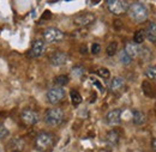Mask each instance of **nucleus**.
<instances>
[{
    "label": "nucleus",
    "instance_id": "9d476101",
    "mask_svg": "<svg viewBox=\"0 0 156 152\" xmlns=\"http://www.w3.org/2000/svg\"><path fill=\"white\" fill-rule=\"evenodd\" d=\"M49 61L53 66L55 67H60L62 65L66 64L67 61V54L64 53V52H54L51 57H49Z\"/></svg>",
    "mask_w": 156,
    "mask_h": 152
},
{
    "label": "nucleus",
    "instance_id": "c756f323",
    "mask_svg": "<svg viewBox=\"0 0 156 152\" xmlns=\"http://www.w3.org/2000/svg\"><path fill=\"white\" fill-rule=\"evenodd\" d=\"M151 147H153V150L156 152V138L153 140V143H151Z\"/></svg>",
    "mask_w": 156,
    "mask_h": 152
},
{
    "label": "nucleus",
    "instance_id": "4468645a",
    "mask_svg": "<svg viewBox=\"0 0 156 152\" xmlns=\"http://www.w3.org/2000/svg\"><path fill=\"white\" fill-rule=\"evenodd\" d=\"M142 90H143V94L147 96V97L153 98V97H155L156 96L155 88H154V86H153V84H151V83H149L148 80H144V81L142 83Z\"/></svg>",
    "mask_w": 156,
    "mask_h": 152
},
{
    "label": "nucleus",
    "instance_id": "6e6552de",
    "mask_svg": "<svg viewBox=\"0 0 156 152\" xmlns=\"http://www.w3.org/2000/svg\"><path fill=\"white\" fill-rule=\"evenodd\" d=\"M43 38L44 41L52 43V42H59L64 38V33L57 28H48L43 31Z\"/></svg>",
    "mask_w": 156,
    "mask_h": 152
},
{
    "label": "nucleus",
    "instance_id": "6ab92c4d",
    "mask_svg": "<svg viewBox=\"0 0 156 152\" xmlns=\"http://www.w3.org/2000/svg\"><path fill=\"white\" fill-rule=\"evenodd\" d=\"M54 83H55V86L62 88V86H65V85L69 83V77L65 76V74L58 76L57 78H55V79H54Z\"/></svg>",
    "mask_w": 156,
    "mask_h": 152
},
{
    "label": "nucleus",
    "instance_id": "c85d7f7f",
    "mask_svg": "<svg viewBox=\"0 0 156 152\" xmlns=\"http://www.w3.org/2000/svg\"><path fill=\"white\" fill-rule=\"evenodd\" d=\"M51 16H52V13H51L49 11H46V12L43 13V16H42V18H44V19H49V18H51Z\"/></svg>",
    "mask_w": 156,
    "mask_h": 152
},
{
    "label": "nucleus",
    "instance_id": "dca6fc26",
    "mask_svg": "<svg viewBox=\"0 0 156 152\" xmlns=\"http://www.w3.org/2000/svg\"><path fill=\"white\" fill-rule=\"evenodd\" d=\"M132 121H133V123L137 125V126L144 125L145 121H147L145 114L143 112H140V110H133L132 112Z\"/></svg>",
    "mask_w": 156,
    "mask_h": 152
},
{
    "label": "nucleus",
    "instance_id": "f257e3e1",
    "mask_svg": "<svg viewBox=\"0 0 156 152\" xmlns=\"http://www.w3.org/2000/svg\"><path fill=\"white\" fill-rule=\"evenodd\" d=\"M129 16L130 18L132 19L133 22L136 23H142V22H145L148 19V16H149V12H148V9L144 4L142 2H133L129 6Z\"/></svg>",
    "mask_w": 156,
    "mask_h": 152
},
{
    "label": "nucleus",
    "instance_id": "a211bd4d",
    "mask_svg": "<svg viewBox=\"0 0 156 152\" xmlns=\"http://www.w3.org/2000/svg\"><path fill=\"white\" fill-rule=\"evenodd\" d=\"M70 97H71V102H72V104L73 105H79L80 103H82V96L80 94L76 91V90H71V92H70Z\"/></svg>",
    "mask_w": 156,
    "mask_h": 152
},
{
    "label": "nucleus",
    "instance_id": "5701e85b",
    "mask_svg": "<svg viewBox=\"0 0 156 152\" xmlns=\"http://www.w3.org/2000/svg\"><path fill=\"white\" fill-rule=\"evenodd\" d=\"M71 73L73 74V77H83V74L85 73V70H84V67H82V66H75L73 68H72V71H71Z\"/></svg>",
    "mask_w": 156,
    "mask_h": 152
},
{
    "label": "nucleus",
    "instance_id": "1a4fd4ad",
    "mask_svg": "<svg viewBox=\"0 0 156 152\" xmlns=\"http://www.w3.org/2000/svg\"><path fill=\"white\" fill-rule=\"evenodd\" d=\"M44 49H46L44 42H43L42 40H36V41L33 43L30 50L28 52V55L30 57H40L44 53Z\"/></svg>",
    "mask_w": 156,
    "mask_h": 152
},
{
    "label": "nucleus",
    "instance_id": "cd10ccee",
    "mask_svg": "<svg viewBox=\"0 0 156 152\" xmlns=\"http://www.w3.org/2000/svg\"><path fill=\"white\" fill-rule=\"evenodd\" d=\"M91 81L94 83V85H95V86H98V90H100V91H103V90H105V89H103V86H102V85L100 84V81H98V80H95L94 78H91Z\"/></svg>",
    "mask_w": 156,
    "mask_h": 152
},
{
    "label": "nucleus",
    "instance_id": "bb28decb",
    "mask_svg": "<svg viewBox=\"0 0 156 152\" xmlns=\"http://www.w3.org/2000/svg\"><path fill=\"white\" fill-rule=\"evenodd\" d=\"M100 52H101V46L98 43H94L91 46V53L93 54H98Z\"/></svg>",
    "mask_w": 156,
    "mask_h": 152
},
{
    "label": "nucleus",
    "instance_id": "ddd939ff",
    "mask_svg": "<svg viewBox=\"0 0 156 152\" xmlns=\"http://www.w3.org/2000/svg\"><path fill=\"white\" fill-rule=\"evenodd\" d=\"M124 52L131 57V59H133V57H136L139 55V53H140V48H139V46L136 44L135 42H129V43H126Z\"/></svg>",
    "mask_w": 156,
    "mask_h": 152
},
{
    "label": "nucleus",
    "instance_id": "423d86ee",
    "mask_svg": "<svg viewBox=\"0 0 156 152\" xmlns=\"http://www.w3.org/2000/svg\"><path fill=\"white\" fill-rule=\"evenodd\" d=\"M95 19H96V17H95L94 13H91V12H82V13H79L75 17L73 22L79 28H85V26L93 24L95 22Z\"/></svg>",
    "mask_w": 156,
    "mask_h": 152
},
{
    "label": "nucleus",
    "instance_id": "9b49d317",
    "mask_svg": "<svg viewBox=\"0 0 156 152\" xmlns=\"http://www.w3.org/2000/svg\"><path fill=\"white\" fill-rule=\"evenodd\" d=\"M106 121L111 126H117L121 122V109H113L106 115Z\"/></svg>",
    "mask_w": 156,
    "mask_h": 152
},
{
    "label": "nucleus",
    "instance_id": "a878e982",
    "mask_svg": "<svg viewBox=\"0 0 156 152\" xmlns=\"http://www.w3.org/2000/svg\"><path fill=\"white\" fill-rule=\"evenodd\" d=\"M9 130L2 125V123H0V140H4V139H6L7 136H9Z\"/></svg>",
    "mask_w": 156,
    "mask_h": 152
},
{
    "label": "nucleus",
    "instance_id": "f3484780",
    "mask_svg": "<svg viewBox=\"0 0 156 152\" xmlns=\"http://www.w3.org/2000/svg\"><path fill=\"white\" fill-rule=\"evenodd\" d=\"M119 139H120V135H119L117 131H109L106 135V141L111 146H115L119 143Z\"/></svg>",
    "mask_w": 156,
    "mask_h": 152
},
{
    "label": "nucleus",
    "instance_id": "393cba45",
    "mask_svg": "<svg viewBox=\"0 0 156 152\" xmlns=\"http://www.w3.org/2000/svg\"><path fill=\"white\" fill-rule=\"evenodd\" d=\"M96 74L100 76L101 78L107 79V78H109V76H111V72L107 68H105V67H100L98 71H96Z\"/></svg>",
    "mask_w": 156,
    "mask_h": 152
},
{
    "label": "nucleus",
    "instance_id": "39448f33",
    "mask_svg": "<svg viewBox=\"0 0 156 152\" xmlns=\"http://www.w3.org/2000/svg\"><path fill=\"white\" fill-rule=\"evenodd\" d=\"M65 98V90L64 88L59 86H53L47 91V99L52 104H58Z\"/></svg>",
    "mask_w": 156,
    "mask_h": 152
},
{
    "label": "nucleus",
    "instance_id": "7ed1b4c3",
    "mask_svg": "<svg viewBox=\"0 0 156 152\" xmlns=\"http://www.w3.org/2000/svg\"><path fill=\"white\" fill-rule=\"evenodd\" d=\"M53 143H54V138L52 134L47 133V132H42L35 139V147L39 151L44 152L53 146Z\"/></svg>",
    "mask_w": 156,
    "mask_h": 152
},
{
    "label": "nucleus",
    "instance_id": "20e7f679",
    "mask_svg": "<svg viewBox=\"0 0 156 152\" xmlns=\"http://www.w3.org/2000/svg\"><path fill=\"white\" fill-rule=\"evenodd\" d=\"M106 6L111 13L115 16H120L127 12L130 5L127 1H124V0H108L106 1Z\"/></svg>",
    "mask_w": 156,
    "mask_h": 152
},
{
    "label": "nucleus",
    "instance_id": "f03ea898",
    "mask_svg": "<svg viewBox=\"0 0 156 152\" xmlns=\"http://www.w3.org/2000/svg\"><path fill=\"white\" fill-rule=\"evenodd\" d=\"M64 121V112L60 108H51L44 114V122L49 127H58Z\"/></svg>",
    "mask_w": 156,
    "mask_h": 152
},
{
    "label": "nucleus",
    "instance_id": "f8f14e48",
    "mask_svg": "<svg viewBox=\"0 0 156 152\" xmlns=\"http://www.w3.org/2000/svg\"><path fill=\"white\" fill-rule=\"evenodd\" d=\"M125 88V80L121 77H114L109 83V90L114 94L120 92Z\"/></svg>",
    "mask_w": 156,
    "mask_h": 152
},
{
    "label": "nucleus",
    "instance_id": "aec40b11",
    "mask_svg": "<svg viewBox=\"0 0 156 152\" xmlns=\"http://www.w3.org/2000/svg\"><path fill=\"white\" fill-rule=\"evenodd\" d=\"M144 40H145L144 30H137L136 33H135V36H133V42L136 44H140V43H143Z\"/></svg>",
    "mask_w": 156,
    "mask_h": 152
},
{
    "label": "nucleus",
    "instance_id": "b1692460",
    "mask_svg": "<svg viewBox=\"0 0 156 152\" xmlns=\"http://www.w3.org/2000/svg\"><path fill=\"white\" fill-rule=\"evenodd\" d=\"M119 59H120V62H121V64H124V65H130V64H131V61H132V59L129 57L124 50L120 53Z\"/></svg>",
    "mask_w": 156,
    "mask_h": 152
},
{
    "label": "nucleus",
    "instance_id": "2f4dec72",
    "mask_svg": "<svg viewBox=\"0 0 156 152\" xmlns=\"http://www.w3.org/2000/svg\"><path fill=\"white\" fill-rule=\"evenodd\" d=\"M13 152H17V151H13Z\"/></svg>",
    "mask_w": 156,
    "mask_h": 152
},
{
    "label": "nucleus",
    "instance_id": "2eb2a0df",
    "mask_svg": "<svg viewBox=\"0 0 156 152\" xmlns=\"http://www.w3.org/2000/svg\"><path fill=\"white\" fill-rule=\"evenodd\" d=\"M144 33H145V37L150 42H156V23L154 22L149 23V25L147 26V30Z\"/></svg>",
    "mask_w": 156,
    "mask_h": 152
},
{
    "label": "nucleus",
    "instance_id": "0eeeda50",
    "mask_svg": "<svg viewBox=\"0 0 156 152\" xmlns=\"http://www.w3.org/2000/svg\"><path fill=\"white\" fill-rule=\"evenodd\" d=\"M20 119L25 125L34 126L40 121V115L37 112H35L33 109H24L20 113Z\"/></svg>",
    "mask_w": 156,
    "mask_h": 152
},
{
    "label": "nucleus",
    "instance_id": "4be33fe9",
    "mask_svg": "<svg viewBox=\"0 0 156 152\" xmlns=\"http://www.w3.org/2000/svg\"><path fill=\"white\" fill-rule=\"evenodd\" d=\"M144 74L147 78H149L150 80H156V67L155 66H150L145 70Z\"/></svg>",
    "mask_w": 156,
    "mask_h": 152
},
{
    "label": "nucleus",
    "instance_id": "412c9836",
    "mask_svg": "<svg viewBox=\"0 0 156 152\" xmlns=\"http://www.w3.org/2000/svg\"><path fill=\"white\" fill-rule=\"evenodd\" d=\"M117 49H118V43L117 42H111L106 49V53L108 57H114L115 53H117Z\"/></svg>",
    "mask_w": 156,
    "mask_h": 152
},
{
    "label": "nucleus",
    "instance_id": "7c9ffc66",
    "mask_svg": "<svg viewBox=\"0 0 156 152\" xmlns=\"http://www.w3.org/2000/svg\"><path fill=\"white\" fill-rule=\"evenodd\" d=\"M80 53H87V47H83V48H80Z\"/></svg>",
    "mask_w": 156,
    "mask_h": 152
}]
</instances>
